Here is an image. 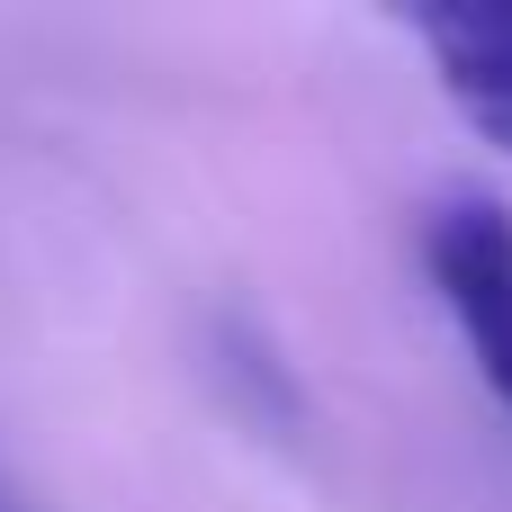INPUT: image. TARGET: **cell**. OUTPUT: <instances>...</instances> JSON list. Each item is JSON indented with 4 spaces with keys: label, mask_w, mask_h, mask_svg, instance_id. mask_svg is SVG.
<instances>
[{
    "label": "cell",
    "mask_w": 512,
    "mask_h": 512,
    "mask_svg": "<svg viewBox=\"0 0 512 512\" xmlns=\"http://www.w3.org/2000/svg\"><path fill=\"white\" fill-rule=\"evenodd\" d=\"M423 270L450 306V324L468 333L477 378L495 387L512 414V207L504 198H450L423 225Z\"/></svg>",
    "instance_id": "cell-1"
},
{
    "label": "cell",
    "mask_w": 512,
    "mask_h": 512,
    "mask_svg": "<svg viewBox=\"0 0 512 512\" xmlns=\"http://www.w3.org/2000/svg\"><path fill=\"white\" fill-rule=\"evenodd\" d=\"M414 36L441 72V90L459 99V117L512 153V0H450V9H414Z\"/></svg>",
    "instance_id": "cell-2"
},
{
    "label": "cell",
    "mask_w": 512,
    "mask_h": 512,
    "mask_svg": "<svg viewBox=\"0 0 512 512\" xmlns=\"http://www.w3.org/2000/svg\"><path fill=\"white\" fill-rule=\"evenodd\" d=\"M0 512H9V504H0Z\"/></svg>",
    "instance_id": "cell-3"
}]
</instances>
